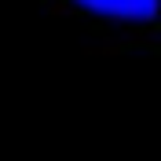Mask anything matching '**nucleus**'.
I'll use <instances>...</instances> for the list:
<instances>
[{"mask_svg": "<svg viewBox=\"0 0 161 161\" xmlns=\"http://www.w3.org/2000/svg\"><path fill=\"white\" fill-rule=\"evenodd\" d=\"M80 4L103 15H117V19H147L158 11V0H80Z\"/></svg>", "mask_w": 161, "mask_h": 161, "instance_id": "nucleus-1", "label": "nucleus"}]
</instances>
